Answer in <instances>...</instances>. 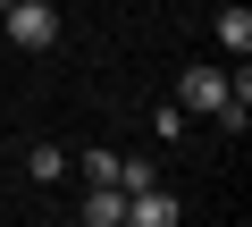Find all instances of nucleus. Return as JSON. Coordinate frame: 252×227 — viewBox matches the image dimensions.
<instances>
[{
    "instance_id": "6e6552de",
    "label": "nucleus",
    "mask_w": 252,
    "mask_h": 227,
    "mask_svg": "<svg viewBox=\"0 0 252 227\" xmlns=\"http://www.w3.org/2000/svg\"><path fill=\"white\" fill-rule=\"evenodd\" d=\"M152 127H160V143H177V135H185V109H177V101H160V109H152Z\"/></svg>"
},
{
    "instance_id": "f03ea898",
    "label": "nucleus",
    "mask_w": 252,
    "mask_h": 227,
    "mask_svg": "<svg viewBox=\"0 0 252 227\" xmlns=\"http://www.w3.org/2000/svg\"><path fill=\"white\" fill-rule=\"evenodd\" d=\"M227 84L235 76H219V67H185L177 76V109H185V118H210V109L227 101Z\"/></svg>"
},
{
    "instance_id": "7ed1b4c3",
    "label": "nucleus",
    "mask_w": 252,
    "mask_h": 227,
    "mask_svg": "<svg viewBox=\"0 0 252 227\" xmlns=\"http://www.w3.org/2000/svg\"><path fill=\"white\" fill-rule=\"evenodd\" d=\"M126 227H177V194L152 177V185H135L126 194Z\"/></svg>"
},
{
    "instance_id": "1a4fd4ad",
    "label": "nucleus",
    "mask_w": 252,
    "mask_h": 227,
    "mask_svg": "<svg viewBox=\"0 0 252 227\" xmlns=\"http://www.w3.org/2000/svg\"><path fill=\"white\" fill-rule=\"evenodd\" d=\"M0 9H17V0H0Z\"/></svg>"
},
{
    "instance_id": "423d86ee",
    "label": "nucleus",
    "mask_w": 252,
    "mask_h": 227,
    "mask_svg": "<svg viewBox=\"0 0 252 227\" xmlns=\"http://www.w3.org/2000/svg\"><path fill=\"white\" fill-rule=\"evenodd\" d=\"M26 168H34V177H42V185H51V177H59V168H67V152H59V143H34V152H26Z\"/></svg>"
},
{
    "instance_id": "f257e3e1",
    "label": "nucleus",
    "mask_w": 252,
    "mask_h": 227,
    "mask_svg": "<svg viewBox=\"0 0 252 227\" xmlns=\"http://www.w3.org/2000/svg\"><path fill=\"white\" fill-rule=\"evenodd\" d=\"M0 17H9V42L17 51H51L59 42V9H51V0H17V9H0Z\"/></svg>"
},
{
    "instance_id": "39448f33",
    "label": "nucleus",
    "mask_w": 252,
    "mask_h": 227,
    "mask_svg": "<svg viewBox=\"0 0 252 227\" xmlns=\"http://www.w3.org/2000/svg\"><path fill=\"white\" fill-rule=\"evenodd\" d=\"M84 227H126V194L118 185H93L84 194Z\"/></svg>"
},
{
    "instance_id": "0eeeda50",
    "label": "nucleus",
    "mask_w": 252,
    "mask_h": 227,
    "mask_svg": "<svg viewBox=\"0 0 252 227\" xmlns=\"http://www.w3.org/2000/svg\"><path fill=\"white\" fill-rule=\"evenodd\" d=\"M67 168H84L93 185H118V152H84V160H67Z\"/></svg>"
},
{
    "instance_id": "20e7f679",
    "label": "nucleus",
    "mask_w": 252,
    "mask_h": 227,
    "mask_svg": "<svg viewBox=\"0 0 252 227\" xmlns=\"http://www.w3.org/2000/svg\"><path fill=\"white\" fill-rule=\"evenodd\" d=\"M210 34H219V51H235V59H244V51H252V9H244V0H235V9H219V17H210Z\"/></svg>"
}]
</instances>
